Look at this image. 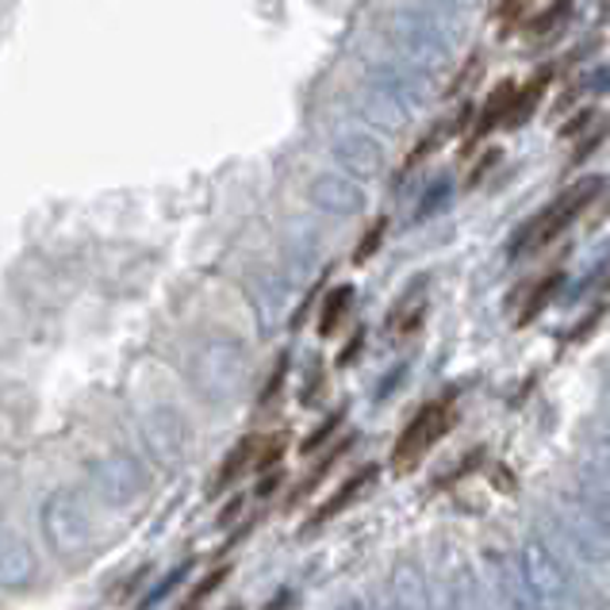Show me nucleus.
Wrapping results in <instances>:
<instances>
[{
	"instance_id": "nucleus-1",
	"label": "nucleus",
	"mask_w": 610,
	"mask_h": 610,
	"mask_svg": "<svg viewBox=\"0 0 610 610\" xmlns=\"http://www.w3.org/2000/svg\"><path fill=\"white\" fill-rule=\"evenodd\" d=\"M453 423H457L453 395L423 403V407L415 411V418L403 426L400 438H395V449H392V468H395V473H411V468H415L418 461H423L426 453H431L434 445H438L445 434H449Z\"/></svg>"
},
{
	"instance_id": "nucleus-2",
	"label": "nucleus",
	"mask_w": 610,
	"mask_h": 610,
	"mask_svg": "<svg viewBox=\"0 0 610 610\" xmlns=\"http://www.w3.org/2000/svg\"><path fill=\"white\" fill-rule=\"evenodd\" d=\"M599 188H603V180H591V185H580V188H572V193L560 196L554 208L541 211V216L530 223V230L518 238V250H546V246H554L557 238L599 200Z\"/></svg>"
},
{
	"instance_id": "nucleus-3",
	"label": "nucleus",
	"mask_w": 610,
	"mask_h": 610,
	"mask_svg": "<svg viewBox=\"0 0 610 610\" xmlns=\"http://www.w3.org/2000/svg\"><path fill=\"white\" fill-rule=\"evenodd\" d=\"M369 480H376V468H373V465L358 468V473H353V476H350V480H345V484H342V488H338V492H334V496H331V499H327V503H323V507H319V510H316V515H311V518H308V526H303V534L319 530V526H327V523H331V518H338V515H342V510H345V507H350V503H353V499H358V496H361V488H365V484H369Z\"/></svg>"
},
{
	"instance_id": "nucleus-4",
	"label": "nucleus",
	"mask_w": 610,
	"mask_h": 610,
	"mask_svg": "<svg viewBox=\"0 0 610 610\" xmlns=\"http://www.w3.org/2000/svg\"><path fill=\"white\" fill-rule=\"evenodd\" d=\"M254 457H258V438H242V442H238L235 449L227 453V461H223V465L216 468V476H211L208 496H219V492L235 488V484L254 468Z\"/></svg>"
},
{
	"instance_id": "nucleus-5",
	"label": "nucleus",
	"mask_w": 610,
	"mask_h": 610,
	"mask_svg": "<svg viewBox=\"0 0 610 610\" xmlns=\"http://www.w3.org/2000/svg\"><path fill=\"white\" fill-rule=\"evenodd\" d=\"M350 303H353V288L350 285L334 288V292L327 296V303H323V316H319V334H323V338L338 334V327H342V319H345V311H350Z\"/></svg>"
},
{
	"instance_id": "nucleus-6",
	"label": "nucleus",
	"mask_w": 610,
	"mask_h": 610,
	"mask_svg": "<svg viewBox=\"0 0 610 610\" xmlns=\"http://www.w3.org/2000/svg\"><path fill=\"white\" fill-rule=\"evenodd\" d=\"M557 285H560V273H549V277H541L538 285H534V292H530V303H526V308H523V316H518V327L534 323V319H538L541 311H546V303L554 300Z\"/></svg>"
},
{
	"instance_id": "nucleus-7",
	"label": "nucleus",
	"mask_w": 610,
	"mask_h": 610,
	"mask_svg": "<svg viewBox=\"0 0 610 610\" xmlns=\"http://www.w3.org/2000/svg\"><path fill=\"white\" fill-rule=\"evenodd\" d=\"M285 449H288V434L285 431L258 438V457H254V468H258V473H273V468L280 465V457H285Z\"/></svg>"
},
{
	"instance_id": "nucleus-8",
	"label": "nucleus",
	"mask_w": 610,
	"mask_h": 610,
	"mask_svg": "<svg viewBox=\"0 0 610 610\" xmlns=\"http://www.w3.org/2000/svg\"><path fill=\"white\" fill-rule=\"evenodd\" d=\"M350 445H353V438H345L342 445H331V453H327V457H323V461H319V465H316V473H308V480H303V484H300V488H296V492H292V503H300L303 496H308V492H316V488H319V484H323V476H327V473H331V465H334V461H338V457H342V453H345V449H350Z\"/></svg>"
},
{
	"instance_id": "nucleus-9",
	"label": "nucleus",
	"mask_w": 610,
	"mask_h": 610,
	"mask_svg": "<svg viewBox=\"0 0 610 610\" xmlns=\"http://www.w3.org/2000/svg\"><path fill=\"white\" fill-rule=\"evenodd\" d=\"M384 230H389V223L376 219V227L365 230V238H361V246H358V254H353V261H369V254H376V246H381Z\"/></svg>"
},
{
	"instance_id": "nucleus-10",
	"label": "nucleus",
	"mask_w": 610,
	"mask_h": 610,
	"mask_svg": "<svg viewBox=\"0 0 610 610\" xmlns=\"http://www.w3.org/2000/svg\"><path fill=\"white\" fill-rule=\"evenodd\" d=\"M227 576H230V568H227V565H223V568H216V572H211V576H208V580H204V583H200V588H196L193 603H200V599H204V596H211V591H216V588H219V583H223V580H227Z\"/></svg>"
},
{
	"instance_id": "nucleus-11",
	"label": "nucleus",
	"mask_w": 610,
	"mask_h": 610,
	"mask_svg": "<svg viewBox=\"0 0 610 610\" xmlns=\"http://www.w3.org/2000/svg\"><path fill=\"white\" fill-rule=\"evenodd\" d=\"M285 373H288V361L280 358V365L273 369V376H269V389L261 392V403H269V400H273V395L280 392V384H285Z\"/></svg>"
},
{
	"instance_id": "nucleus-12",
	"label": "nucleus",
	"mask_w": 610,
	"mask_h": 610,
	"mask_svg": "<svg viewBox=\"0 0 610 610\" xmlns=\"http://www.w3.org/2000/svg\"><path fill=\"white\" fill-rule=\"evenodd\" d=\"M338 418H342V415H331V418H327V426H323V431L316 434V438H308V442H303V453H308V457H311V453L319 449V442H323V438H331V431H334V426H338Z\"/></svg>"
},
{
	"instance_id": "nucleus-13",
	"label": "nucleus",
	"mask_w": 610,
	"mask_h": 610,
	"mask_svg": "<svg viewBox=\"0 0 610 610\" xmlns=\"http://www.w3.org/2000/svg\"><path fill=\"white\" fill-rule=\"evenodd\" d=\"M280 480H285V473H266V480L258 484V496H273Z\"/></svg>"
},
{
	"instance_id": "nucleus-14",
	"label": "nucleus",
	"mask_w": 610,
	"mask_h": 610,
	"mask_svg": "<svg viewBox=\"0 0 610 610\" xmlns=\"http://www.w3.org/2000/svg\"><path fill=\"white\" fill-rule=\"evenodd\" d=\"M523 8H526V0H503V4H499V15H503V20H515V15L523 12Z\"/></svg>"
}]
</instances>
